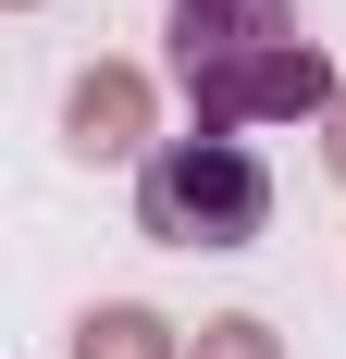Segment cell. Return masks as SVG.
Here are the masks:
<instances>
[{
	"label": "cell",
	"instance_id": "6da1fadb",
	"mask_svg": "<svg viewBox=\"0 0 346 359\" xmlns=\"http://www.w3.org/2000/svg\"><path fill=\"white\" fill-rule=\"evenodd\" d=\"M173 74H186V137H235V124H297L334 111L346 74L297 37V0H173Z\"/></svg>",
	"mask_w": 346,
	"mask_h": 359
},
{
	"label": "cell",
	"instance_id": "5b68a950",
	"mask_svg": "<svg viewBox=\"0 0 346 359\" xmlns=\"http://www.w3.org/2000/svg\"><path fill=\"white\" fill-rule=\"evenodd\" d=\"M186 359H284V334H272V323H247V310H223V323L186 334Z\"/></svg>",
	"mask_w": 346,
	"mask_h": 359
},
{
	"label": "cell",
	"instance_id": "3957f363",
	"mask_svg": "<svg viewBox=\"0 0 346 359\" xmlns=\"http://www.w3.org/2000/svg\"><path fill=\"white\" fill-rule=\"evenodd\" d=\"M62 137H74V161H124L148 137V74L137 62H87L74 100H62Z\"/></svg>",
	"mask_w": 346,
	"mask_h": 359
},
{
	"label": "cell",
	"instance_id": "7a4b0ae2",
	"mask_svg": "<svg viewBox=\"0 0 346 359\" xmlns=\"http://www.w3.org/2000/svg\"><path fill=\"white\" fill-rule=\"evenodd\" d=\"M272 223V174L247 137H173L137 161V236L161 248H247Z\"/></svg>",
	"mask_w": 346,
	"mask_h": 359
},
{
	"label": "cell",
	"instance_id": "8992f818",
	"mask_svg": "<svg viewBox=\"0 0 346 359\" xmlns=\"http://www.w3.org/2000/svg\"><path fill=\"white\" fill-rule=\"evenodd\" d=\"M321 161L346 174V87H334V111H321Z\"/></svg>",
	"mask_w": 346,
	"mask_h": 359
},
{
	"label": "cell",
	"instance_id": "277c9868",
	"mask_svg": "<svg viewBox=\"0 0 346 359\" xmlns=\"http://www.w3.org/2000/svg\"><path fill=\"white\" fill-rule=\"evenodd\" d=\"M74 359H186V334H173L161 310H137V297H111V310L74 323Z\"/></svg>",
	"mask_w": 346,
	"mask_h": 359
}]
</instances>
